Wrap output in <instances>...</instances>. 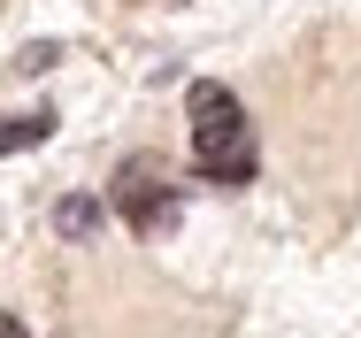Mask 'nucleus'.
Returning <instances> with one entry per match:
<instances>
[{
    "instance_id": "20e7f679",
    "label": "nucleus",
    "mask_w": 361,
    "mask_h": 338,
    "mask_svg": "<svg viewBox=\"0 0 361 338\" xmlns=\"http://www.w3.org/2000/svg\"><path fill=\"white\" fill-rule=\"evenodd\" d=\"M54 231H62V239H92V231H100V207L92 200H62L54 207Z\"/></svg>"
},
{
    "instance_id": "7ed1b4c3",
    "label": "nucleus",
    "mask_w": 361,
    "mask_h": 338,
    "mask_svg": "<svg viewBox=\"0 0 361 338\" xmlns=\"http://www.w3.org/2000/svg\"><path fill=\"white\" fill-rule=\"evenodd\" d=\"M47 131H54V116H16V123H0V154H23V146H39Z\"/></svg>"
},
{
    "instance_id": "f03ea898",
    "label": "nucleus",
    "mask_w": 361,
    "mask_h": 338,
    "mask_svg": "<svg viewBox=\"0 0 361 338\" xmlns=\"http://www.w3.org/2000/svg\"><path fill=\"white\" fill-rule=\"evenodd\" d=\"M116 215L139 231V239H161L169 223H177V185H169V169L139 154V162H123L116 169Z\"/></svg>"
},
{
    "instance_id": "f257e3e1",
    "label": "nucleus",
    "mask_w": 361,
    "mask_h": 338,
    "mask_svg": "<svg viewBox=\"0 0 361 338\" xmlns=\"http://www.w3.org/2000/svg\"><path fill=\"white\" fill-rule=\"evenodd\" d=\"M185 108H192V169H200L208 185H246V177H254V131H246L238 92L192 85Z\"/></svg>"
}]
</instances>
